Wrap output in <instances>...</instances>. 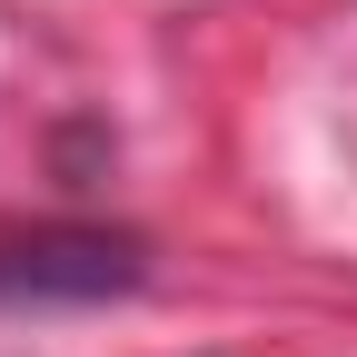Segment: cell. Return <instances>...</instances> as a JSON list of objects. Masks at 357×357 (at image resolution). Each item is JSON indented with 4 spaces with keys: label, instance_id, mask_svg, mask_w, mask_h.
Returning a JSON list of instances; mask_svg holds the SVG:
<instances>
[{
    "label": "cell",
    "instance_id": "1",
    "mask_svg": "<svg viewBox=\"0 0 357 357\" xmlns=\"http://www.w3.org/2000/svg\"><path fill=\"white\" fill-rule=\"evenodd\" d=\"M109 288H139V248L129 238L50 229V238L0 248V298H109Z\"/></svg>",
    "mask_w": 357,
    "mask_h": 357
}]
</instances>
